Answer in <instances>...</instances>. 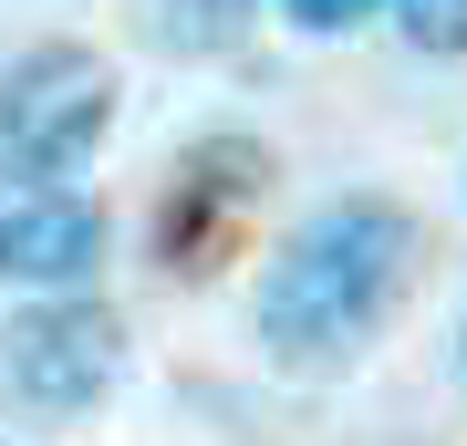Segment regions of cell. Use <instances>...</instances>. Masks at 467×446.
Returning <instances> with one entry per match:
<instances>
[{"mask_svg":"<svg viewBox=\"0 0 467 446\" xmlns=\"http://www.w3.org/2000/svg\"><path fill=\"white\" fill-rule=\"evenodd\" d=\"M395 32L416 52H436V63H457L467 52V0H395Z\"/></svg>","mask_w":467,"mask_h":446,"instance_id":"obj_7","label":"cell"},{"mask_svg":"<svg viewBox=\"0 0 467 446\" xmlns=\"http://www.w3.org/2000/svg\"><path fill=\"white\" fill-rule=\"evenodd\" d=\"M426 260V229L405 198H333L281 239L260 281V343L281 374H343L395 322L405 281Z\"/></svg>","mask_w":467,"mask_h":446,"instance_id":"obj_1","label":"cell"},{"mask_svg":"<svg viewBox=\"0 0 467 446\" xmlns=\"http://www.w3.org/2000/svg\"><path fill=\"white\" fill-rule=\"evenodd\" d=\"M104 260V208L84 198V187H11L0 198V281L11 291H84Z\"/></svg>","mask_w":467,"mask_h":446,"instance_id":"obj_5","label":"cell"},{"mask_svg":"<svg viewBox=\"0 0 467 446\" xmlns=\"http://www.w3.org/2000/svg\"><path fill=\"white\" fill-rule=\"evenodd\" d=\"M125 364V322L84 291H52L32 312L0 322V395L32 405V415H84L104 405V384Z\"/></svg>","mask_w":467,"mask_h":446,"instance_id":"obj_4","label":"cell"},{"mask_svg":"<svg viewBox=\"0 0 467 446\" xmlns=\"http://www.w3.org/2000/svg\"><path fill=\"white\" fill-rule=\"evenodd\" d=\"M260 11L270 0H167V42L177 52H239Z\"/></svg>","mask_w":467,"mask_h":446,"instance_id":"obj_6","label":"cell"},{"mask_svg":"<svg viewBox=\"0 0 467 446\" xmlns=\"http://www.w3.org/2000/svg\"><path fill=\"white\" fill-rule=\"evenodd\" d=\"M374 11H395V0H281V21H291V32H312V42H333V32H364Z\"/></svg>","mask_w":467,"mask_h":446,"instance_id":"obj_8","label":"cell"},{"mask_svg":"<svg viewBox=\"0 0 467 446\" xmlns=\"http://www.w3.org/2000/svg\"><path fill=\"white\" fill-rule=\"evenodd\" d=\"M104 125H115V63L94 42H32L0 63V166L21 187L84 177Z\"/></svg>","mask_w":467,"mask_h":446,"instance_id":"obj_2","label":"cell"},{"mask_svg":"<svg viewBox=\"0 0 467 446\" xmlns=\"http://www.w3.org/2000/svg\"><path fill=\"white\" fill-rule=\"evenodd\" d=\"M270 177H281V156L260 146V135H198V146L177 156L167 198H156V260L177 270V281H208V270H229L239 229H250V208L270 198Z\"/></svg>","mask_w":467,"mask_h":446,"instance_id":"obj_3","label":"cell"}]
</instances>
